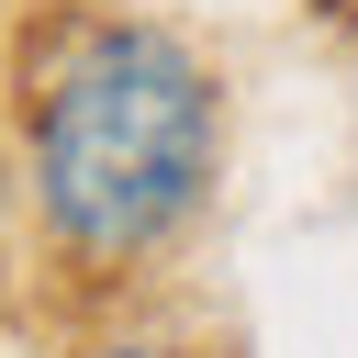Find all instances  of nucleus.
I'll return each mask as SVG.
<instances>
[{
    "mask_svg": "<svg viewBox=\"0 0 358 358\" xmlns=\"http://www.w3.org/2000/svg\"><path fill=\"white\" fill-rule=\"evenodd\" d=\"M213 145H224V78L190 34L101 11L67 22L22 90V168H34V213L78 268H134L157 257L201 190H213Z\"/></svg>",
    "mask_w": 358,
    "mask_h": 358,
    "instance_id": "nucleus-1",
    "label": "nucleus"
},
{
    "mask_svg": "<svg viewBox=\"0 0 358 358\" xmlns=\"http://www.w3.org/2000/svg\"><path fill=\"white\" fill-rule=\"evenodd\" d=\"M90 358H201V347H179V336H101Z\"/></svg>",
    "mask_w": 358,
    "mask_h": 358,
    "instance_id": "nucleus-2",
    "label": "nucleus"
}]
</instances>
